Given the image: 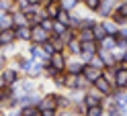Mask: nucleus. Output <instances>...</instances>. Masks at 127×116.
Listing matches in <instances>:
<instances>
[{
    "mask_svg": "<svg viewBox=\"0 0 127 116\" xmlns=\"http://www.w3.org/2000/svg\"><path fill=\"white\" fill-rule=\"evenodd\" d=\"M76 39L80 43L84 41H94V33H92V27H80L76 31Z\"/></svg>",
    "mask_w": 127,
    "mask_h": 116,
    "instance_id": "nucleus-17",
    "label": "nucleus"
},
{
    "mask_svg": "<svg viewBox=\"0 0 127 116\" xmlns=\"http://www.w3.org/2000/svg\"><path fill=\"white\" fill-rule=\"evenodd\" d=\"M8 63H10V55H8V53H4V49H2V51H0V71H2Z\"/></svg>",
    "mask_w": 127,
    "mask_h": 116,
    "instance_id": "nucleus-38",
    "label": "nucleus"
},
{
    "mask_svg": "<svg viewBox=\"0 0 127 116\" xmlns=\"http://www.w3.org/2000/svg\"><path fill=\"white\" fill-rule=\"evenodd\" d=\"M49 39H51V33L45 31L41 25H33V27H31V43L43 45L45 41H49Z\"/></svg>",
    "mask_w": 127,
    "mask_h": 116,
    "instance_id": "nucleus-4",
    "label": "nucleus"
},
{
    "mask_svg": "<svg viewBox=\"0 0 127 116\" xmlns=\"http://www.w3.org/2000/svg\"><path fill=\"white\" fill-rule=\"evenodd\" d=\"M41 49H43V53H45L47 57H51L53 53H55V47H53V43H51V41H45V43L41 45Z\"/></svg>",
    "mask_w": 127,
    "mask_h": 116,
    "instance_id": "nucleus-37",
    "label": "nucleus"
},
{
    "mask_svg": "<svg viewBox=\"0 0 127 116\" xmlns=\"http://www.w3.org/2000/svg\"><path fill=\"white\" fill-rule=\"evenodd\" d=\"M84 65H86V63H84L80 57H68V61H66V73L78 75V73L84 71Z\"/></svg>",
    "mask_w": 127,
    "mask_h": 116,
    "instance_id": "nucleus-8",
    "label": "nucleus"
},
{
    "mask_svg": "<svg viewBox=\"0 0 127 116\" xmlns=\"http://www.w3.org/2000/svg\"><path fill=\"white\" fill-rule=\"evenodd\" d=\"M43 10H45V17L47 18H55V17H58V12H60V2H58V0H53V2H49L47 6H43Z\"/></svg>",
    "mask_w": 127,
    "mask_h": 116,
    "instance_id": "nucleus-22",
    "label": "nucleus"
},
{
    "mask_svg": "<svg viewBox=\"0 0 127 116\" xmlns=\"http://www.w3.org/2000/svg\"><path fill=\"white\" fill-rule=\"evenodd\" d=\"M33 116H41V112H39V110H37V112H35V114H33Z\"/></svg>",
    "mask_w": 127,
    "mask_h": 116,
    "instance_id": "nucleus-47",
    "label": "nucleus"
},
{
    "mask_svg": "<svg viewBox=\"0 0 127 116\" xmlns=\"http://www.w3.org/2000/svg\"><path fill=\"white\" fill-rule=\"evenodd\" d=\"M35 112H37V106H23V108H19L21 116H33Z\"/></svg>",
    "mask_w": 127,
    "mask_h": 116,
    "instance_id": "nucleus-36",
    "label": "nucleus"
},
{
    "mask_svg": "<svg viewBox=\"0 0 127 116\" xmlns=\"http://www.w3.org/2000/svg\"><path fill=\"white\" fill-rule=\"evenodd\" d=\"M94 22H96L94 18H82V27H92Z\"/></svg>",
    "mask_w": 127,
    "mask_h": 116,
    "instance_id": "nucleus-43",
    "label": "nucleus"
},
{
    "mask_svg": "<svg viewBox=\"0 0 127 116\" xmlns=\"http://www.w3.org/2000/svg\"><path fill=\"white\" fill-rule=\"evenodd\" d=\"M102 20V27H105V31H107V35H119V25L113 20V18H100Z\"/></svg>",
    "mask_w": 127,
    "mask_h": 116,
    "instance_id": "nucleus-21",
    "label": "nucleus"
},
{
    "mask_svg": "<svg viewBox=\"0 0 127 116\" xmlns=\"http://www.w3.org/2000/svg\"><path fill=\"white\" fill-rule=\"evenodd\" d=\"M39 25H41L45 31H49V33H51V27H53V18H47V17H45L41 22H39Z\"/></svg>",
    "mask_w": 127,
    "mask_h": 116,
    "instance_id": "nucleus-41",
    "label": "nucleus"
},
{
    "mask_svg": "<svg viewBox=\"0 0 127 116\" xmlns=\"http://www.w3.org/2000/svg\"><path fill=\"white\" fill-rule=\"evenodd\" d=\"M84 116H105V106L98 104V106H90V108H86Z\"/></svg>",
    "mask_w": 127,
    "mask_h": 116,
    "instance_id": "nucleus-27",
    "label": "nucleus"
},
{
    "mask_svg": "<svg viewBox=\"0 0 127 116\" xmlns=\"http://www.w3.org/2000/svg\"><path fill=\"white\" fill-rule=\"evenodd\" d=\"M88 65H94V67H100V69H105V63H102V59H100V55H98V53H94V55L90 57Z\"/></svg>",
    "mask_w": 127,
    "mask_h": 116,
    "instance_id": "nucleus-35",
    "label": "nucleus"
},
{
    "mask_svg": "<svg viewBox=\"0 0 127 116\" xmlns=\"http://www.w3.org/2000/svg\"><path fill=\"white\" fill-rule=\"evenodd\" d=\"M0 116H6V110H2V108H0Z\"/></svg>",
    "mask_w": 127,
    "mask_h": 116,
    "instance_id": "nucleus-45",
    "label": "nucleus"
},
{
    "mask_svg": "<svg viewBox=\"0 0 127 116\" xmlns=\"http://www.w3.org/2000/svg\"><path fill=\"white\" fill-rule=\"evenodd\" d=\"M92 33H94V41H100V39H105L107 37V31H105V27H102V20H96L92 25Z\"/></svg>",
    "mask_w": 127,
    "mask_h": 116,
    "instance_id": "nucleus-23",
    "label": "nucleus"
},
{
    "mask_svg": "<svg viewBox=\"0 0 127 116\" xmlns=\"http://www.w3.org/2000/svg\"><path fill=\"white\" fill-rule=\"evenodd\" d=\"M60 2V8L68 10V12H74L76 6H80V0H58Z\"/></svg>",
    "mask_w": 127,
    "mask_h": 116,
    "instance_id": "nucleus-25",
    "label": "nucleus"
},
{
    "mask_svg": "<svg viewBox=\"0 0 127 116\" xmlns=\"http://www.w3.org/2000/svg\"><path fill=\"white\" fill-rule=\"evenodd\" d=\"M10 2H17V0H10Z\"/></svg>",
    "mask_w": 127,
    "mask_h": 116,
    "instance_id": "nucleus-48",
    "label": "nucleus"
},
{
    "mask_svg": "<svg viewBox=\"0 0 127 116\" xmlns=\"http://www.w3.org/2000/svg\"><path fill=\"white\" fill-rule=\"evenodd\" d=\"M66 77H68V73H66V71H60L55 77H51L53 86H55V88H60V90H66Z\"/></svg>",
    "mask_w": 127,
    "mask_h": 116,
    "instance_id": "nucleus-26",
    "label": "nucleus"
},
{
    "mask_svg": "<svg viewBox=\"0 0 127 116\" xmlns=\"http://www.w3.org/2000/svg\"><path fill=\"white\" fill-rule=\"evenodd\" d=\"M98 47L100 49H107V51H113L117 47V35H107L105 39L98 41Z\"/></svg>",
    "mask_w": 127,
    "mask_h": 116,
    "instance_id": "nucleus-20",
    "label": "nucleus"
},
{
    "mask_svg": "<svg viewBox=\"0 0 127 116\" xmlns=\"http://www.w3.org/2000/svg\"><path fill=\"white\" fill-rule=\"evenodd\" d=\"M117 14H121V17H127V0H119V2L115 4V10Z\"/></svg>",
    "mask_w": 127,
    "mask_h": 116,
    "instance_id": "nucleus-32",
    "label": "nucleus"
},
{
    "mask_svg": "<svg viewBox=\"0 0 127 116\" xmlns=\"http://www.w3.org/2000/svg\"><path fill=\"white\" fill-rule=\"evenodd\" d=\"M14 88H17V94H33V92L39 90L35 80H31V77H27V75H23L21 80L14 83Z\"/></svg>",
    "mask_w": 127,
    "mask_h": 116,
    "instance_id": "nucleus-3",
    "label": "nucleus"
},
{
    "mask_svg": "<svg viewBox=\"0 0 127 116\" xmlns=\"http://www.w3.org/2000/svg\"><path fill=\"white\" fill-rule=\"evenodd\" d=\"M102 77H107V80L115 86V65H113V67H105V69H102Z\"/></svg>",
    "mask_w": 127,
    "mask_h": 116,
    "instance_id": "nucleus-33",
    "label": "nucleus"
},
{
    "mask_svg": "<svg viewBox=\"0 0 127 116\" xmlns=\"http://www.w3.org/2000/svg\"><path fill=\"white\" fill-rule=\"evenodd\" d=\"M84 104H86V108H90V106H98V104H102V100H105V96L100 94V92L94 88V86H90L88 90L84 92Z\"/></svg>",
    "mask_w": 127,
    "mask_h": 116,
    "instance_id": "nucleus-5",
    "label": "nucleus"
},
{
    "mask_svg": "<svg viewBox=\"0 0 127 116\" xmlns=\"http://www.w3.org/2000/svg\"><path fill=\"white\" fill-rule=\"evenodd\" d=\"M92 86L96 88V90H98V92H100V94L105 96V98H109L111 94H113V90H115V86H113V83H111V82L107 80V77H102V75L98 77V80H94V82H92Z\"/></svg>",
    "mask_w": 127,
    "mask_h": 116,
    "instance_id": "nucleus-9",
    "label": "nucleus"
},
{
    "mask_svg": "<svg viewBox=\"0 0 127 116\" xmlns=\"http://www.w3.org/2000/svg\"><path fill=\"white\" fill-rule=\"evenodd\" d=\"M0 75L4 77V82L8 83V86H14V83H17L21 77H23V71L19 69V65H14V63H8L6 65L2 71H0Z\"/></svg>",
    "mask_w": 127,
    "mask_h": 116,
    "instance_id": "nucleus-2",
    "label": "nucleus"
},
{
    "mask_svg": "<svg viewBox=\"0 0 127 116\" xmlns=\"http://www.w3.org/2000/svg\"><path fill=\"white\" fill-rule=\"evenodd\" d=\"M115 4H117V2H113V0H100L98 8L94 10V12H96L100 18H109L111 14H113V10H115Z\"/></svg>",
    "mask_w": 127,
    "mask_h": 116,
    "instance_id": "nucleus-10",
    "label": "nucleus"
},
{
    "mask_svg": "<svg viewBox=\"0 0 127 116\" xmlns=\"http://www.w3.org/2000/svg\"><path fill=\"white\" fill-rule=\"evenodd\" d=\"M19 69L23 71V75L31 77V80H39V77H43V63H41V61H37V59L27 57V59L21 63Z\"/></svg>",
    "mask_w": 127,
    "mask_h": 116,
    "instance_id": "nucleus-1",
    "label": "nucleus"
},
{
    "mask_svg": "<svg viewBox=\"0 0 127 116\" xmlns=\"http://www.w3.org/2000/svg\"><path fill=\"white\" fill-rule=\"evenodd\" d=\"M53 20H60V22H64V25H68V22H70V12H68V10H64V8H60L58 17H55Z\"/></svg>",
    "mask_w": 127,
    "mask_h": 116,
    "instance_id": "nucleus-34",
    "label": "nucleus"
},
{
    "mask_svg": "<svg viewBox=\"0 0 127 116\" xmlns=\"http://www.w3.org/2000/svg\"><path fill=\"white\" fill-rule=\"evenodd\" d=\"M82 4L86 6V8H88L90 12H94L98 8V4H100V0H82Z\"/></svg>",
    "mask_w": 127,
    "mask_h": 116,
    "instance_id": "nucleus-39",
    "label": "nucleus"
},
{
    "mask_svg": "<svg viewBox=\"0 0 127 116\" xmlns=\"http://www.w3.org/2000/svg\"><path fill=\"white\" fill-rule=\"evenodd\" d=\"M23 25H29V20H27V17H25L21 10L14 8V10H12V29H14V27H23Z\"/></svg>",
    "mask_w": 127,
    "mask_h": 116,
    "instance_id": "nucleus-24",
    "label": "nucleus"
},
{
    "mask_svg": "<svg viewBox=\"0 0 127 116\" xmlns=\"http://www.w3.org/2000/svg\"><path fill=\"white\" fill-rule=\"evenodd\" d=\"M123 65H127V51H125V59H123Z\"/></svg>",
    "mask_w": 127,
    "mask_h": 116,
    "instance_id": "nucleus-46",
    "label": "nucleus"
},
{
    "mask_svg": "<svg viewBox=\"0 0 127 116\" xmlns=\"http://www.w3.org/2000/svg\"><path fill=\"white\" fill-rule=\"evenodd\" d=\"M66 61H68V55L64 51H55L49 57V63L58 69V71H66Z\"/></svg>",
    "mask_w": 127,
    "mask_h": 116,
    "instance_id": "nucleus-11",
    "label": "nucleus"
},
{
    "mask_svg": "<svg viewBox=\"0 0 127 116\" xmlns=\"http://www.w3.org/2000/svg\"><path fill=\"white\" fill-rule=\"evenodd\" d=\"M14 43H17V37H14V29H2V31H0V45H2V49L12 47Z\"/></svg>",
    "mask_w": 127,
    "mask_h": 116,
    "instance_id": "nucleus-12",
    "label": "nucleus"
},
{
    "mask_svg": "<svg viewBox=\"0 0 127 116\" xmlns=\"http://www.w3.org/2000/svg\"><path fill=\"white\" fill-rule=\"evenodd\" d=\"M60 71H58V69H55L51 63H45L43 65V77H47V80H51V77H55V75H58Z\"/></svg>",
    "mask_w": 127,
    "mask_h": 116,
    "instance_id": "nucleus-30",
    "label": "nucleus"
},
{
    "mask_svg": "<svg viewBox=\"0 0 127 116\" xmlns=\"http://www.w3.org/2000/svg\"><path fill=\"white\" fill-rule=\"evenodd\" d=\"M0 108L2 110H14V108H19V104H17V94H10V96H6V98H2L0 100Z\"/></svg>",
    "mask_w": 127,
    "mask_h": 116,
    "instance_id": "nucleus-19",
    "label": "nucleus"
},
{
    "mask_svg": "<svg viewBox=\"0 0 127 116\" xmlns=\"http://www.w3.org/2000/svg\"><path fill=\"white\" fill-rule=\"evenodd\" d=\"M66 29H68V25H64V22H60V20H53V27H51V35H64L66 33Z\"/></svg>",
    "mask_w": 127,
    "mask_h": 116,
    "instance_id": "nucleus-29",
    "label": "nucleus"
},
{
    "mask_svg": "<svg viewBox=\"0 0 127 116\" xmlns=\"http://www.w3.org/2000/svg\"><path fill=\"white\" fill-rule=\"evenodd\" d=\"M98 55H100V59H102V63H105V67H113V65H117V61H115V55H113V51H107V49H100L98 47Z\"/></svg>",
    "mask_w": 127,
    "mask_h": 116,
    "instance_id": "nucleus-18",
    "label": "nucleus"
},
{
    "mask_svg": "<svg viewBox=\"0 0 127 116\" xmlns=\"http://www.w3.org/2000/svg\"><path fill=\"white\" fill-rule=\"evenodd\" d=\"M96 51H98V43H96V41H84V43H82V51H80V55H78V57H80L84 63H88L90 57H92Z\"/></svg>",
    "mask_w": 127,
    "mask_h": 116,
    "instance_id": "nucleus-7",
    "label": "nucleus"
},
{
    "mask_svg": "<svg viewBox=\"0 0 127 116\" xmlns=\"http://www.w3.org/2000/svg\"><path fill=\"white\" fill-rule=\"evenodd\" d=\"M49 41L53 43L55 51H64V49H66V41H64L62 37H58V35H51V39H49Z\"/></svg>",
    "mask_w": 127,
    "mask_h": 116,
    "instance_id": "nucleus-31",
    "label": "nucleus"
},
{
    "mask_svg": "<svg viewBox=\"0 0 127 116\" xmlns=\"http://www.w3.org/2000/svg\"><path fill=\"white\" fill-rule=\"evenodd\" d=\"M82 51V43L78 41V39H72V41L66 43V49H64V53H66L68 57H78Z\"/></svg>",
    "mask_w": 127,
    "mask_h": 116,
    "instance_id": "nucleus-14",
    "label": "nucleus"
},
{
    "mask_svg": "<svg viewBox=\"0 0 127 116\" xmlns=\"http://www.w3.org/2000/svg\"><path fill=\"white\" fill-rule=\"evenodd\" d=\"M82 73H84V77H86V80H88V82L92 83L94 80H98V77L102 75V69H100V67H94V65H88V63H86Z\"/></svg>",
    "mask_w": 127,
    "mask_h": 116,
    "instance_id": "nucleus-15",
    "label": "nucleus"
},
{
    "mask_svg": "<svg viewBox=\"0 0 127 116\" xmlns=\"http://www.w3.org/2000/svg\"><path fill=\"white\" fill-rule=\"evenodd\" d=\"M55 106H58V110H70L72 108V98L68 94H58L55 92Z\"/></svg>",
    "mask_w": 127,
    "mask_h": 116,
    "instance_id": "nucleus-16",
    "label": "nucleus"
},
{
    "mask_svg": "<svg viewBox=\"0 0 127 116\" xmlns=\"http://www.w3.org/2000/svg\"><path fill=\"white\" fill-rule=\"evenodd\" d=\"M14 37H17V43H31V27H14Z\"/></svg>",
    "mask_w": 127,
    "mask_h": 116,
    "instance_id": "nucleus-13",
    "label": "nucleus"
},
{
    "mask_svg": "<svg viewBox=\"0 0 127 116\" xmlns=\"http://www.w3.org/2000/svg\"><path fill=\"white\" fill-rule=\"evenodd\" d=\"M39 112H41V116H58V108H43Z\"/></svg>",
    "mask_w": 127,
    "mask_h": 116,
    "instance_id": "nucleus-42",
    "label": "nucleus"
},
{
    "mask_svg": "<svg viewBox=\"0 0 127 116\" xmlns=\"http://www.w3.org/2000/svg\"><path fill=\"white\" fill-rule=\"evenodd\" d=\"M68 27H70V29H74V31H78V29L82 27V17H78V14L70 12V22H68Z\"/></svg>",
    "mask_w": 127,
    "mask_h": 116,
    "instance_id": "nucleus-28",
    "label": "nucleus"
},
{
    "mask_svg": "<svg viewBox=\"0 0 127 116\" xmlns=\"http://www.w3.org/2000/svg\"><path fill=\"white\" fill-rule=\"evenodd\" d=\"M25 2L27 4H39V6H41V0H25Z\"/></svg>",
    "mask_w": 127,
    "mask_h": 116,
    "instance_id": "nucleus-44",
    "label": "nucleus"
},
{
    "mask_svg": "<svg viewBox=\"0 0 127 116\" xmlns=\"http://www.w3.org/2000/svg\"><path fill=\"white\" fill-rule=\"evenodd\" d=\"M115 88L127 90V65L123 63L115 65Z\"/></svg>",
    "mask_w": 127,
    "mask_h": 116,
    "instance_id": "nucleus-6",
    "label": "nucleus"
},
{
    "mask_svg": "<svg viewBox=\"0 0 127 116\" xmlns=\"http://www.w3.org/2000/svg\"><path fill=\"white\" fill-rule=\"evenodd\" d=\"M113 55H115V61L117 63H123V59H125V49H113Z\"/></svg>",
    "mask_w": 127,
    "mask_h": 116,
    "instance_id": "nucleus-40",
    "label": "nucleus"
}]
</instances>
